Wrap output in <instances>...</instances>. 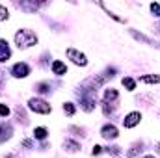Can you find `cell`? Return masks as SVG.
I'll return each mask as SVG.
<instances>
[{
    "mask_svg": "<svg viewBox=\"0 0 160 158\" xmlns=\"http://www.w3.org/2000/svg\"><path fill=\"white\" fill-rule=\"evenodd\" d=\"M11 126L9 125H6V123H0V143L2 141H6V140H9L11 138Z\"/></svg>",
    "mask_w": 160,
    "mask_h": 158,
    "instance_id": "cell-10",
    "label": "cell"
},
{
    "mask_svg": "<svg viewBox=\"0 0 160 158\" xmlns=\"http://www.w3.org/2000/svg\"><path fill=\"white\" fill-rule=\"evenodd\" d=\"M142 158H155L153 155H147V156H142Z\"/></svg>",
    "mask_w": 160,
    "mask_h": 158,
    "instance_id": "cell-26",
    "label": "cell"
},
{
    "mask_svg": "<svg viewBox=\"0 0 160 158\" xmlns=\"http://www.w3.org/2000/svg\"><path fill=\"white\" fill-rule=\"evenodd\" d=\"M149 7H151V13H153V15L160 17V4H151Z\"/></svg>",
    "mask_w": 160,
    "mask_h": 158,
    "instance_id": "cell-22",
    "label": "cell"
},
{
    "mask_svg": "<svg viewBox=\"0 0 160 158\" xmlns=\"http://www.w3.org/2000/svg\"><path fill=\"white\" fill-rule=\"evenodd\" d=\"M11 75L15 77V78H26L28 75H30V67L26 65V63H15L13 65V69H11Z\"/></svg>",
    "mask_w": 160,
    "mask_h": 158,
    "instance_id": "cell-6",
    "label": "cell"
},
{
    "mask_svg": "<svg viewBox=\"0 0 160 158\" xmlns=\"http://www.w3.org/2000/svg\"><path fill=\"white\" fill-rule=\"evenodd\" d=\"M142 147H143V143L142 141H136L132 147H130V151L127 153V158H134V156H138L140 153H142Z\"/></svg>",
    "mask_w": 160,
    "mask_h": 158,
    "instance_id": "cell-13",
    "label": "cell"
},
{
    "mask_svg": "<svg viewBox=\"0 0 160 158\" xmlns=\"http://www.w3.org/2000/svg\"><path fill=\"white\" fill-rule=\"evenodd\" d=\"M22 145H24V147H32V141H30V140H24Z\"/></svg>",
    "mask_w": 160,
    "mask_h": 158,
    "instance_id": "cell-25",
    "label": "cell"
},
{
    "mask_svg": "<svg viewBox=\"0 0 160 158\" xmlns=\"http://www.w3.org/2000/svg\"><path fill=\"white\" fill-rule=\"evenodd\" d=\"M28 108H30L32 112H36V114H43V116L52 112V106H50L47 101L38 99V97H34V99H30V101H28Z\"/></svg>",
    "mask_w": 160,
    "mask_h": 158,
    "instance_id": "cell-2",
    "label": "cell"
},
{
    "mask_svg": "<svg viewBox=\"0 0 160 158\" xmlns=\"http://www.w3.org/2000/svg\"><path fill=\"white\" fill-rule=\"evenodd\" d=\"M106 153H110V155H119V147H108Z\"/></svg>",
    "mask_w": 160,
    "mask_h": 158,
    "instance_id": "cell-24",
    "label": "cell"
},
{
    "mask_svg": "<svg viewBox=\"0 0 160 158\" xmlns=\"http://www.w3.org/2000/svg\"><path fill=\"white\" fill-rule=\"evenodd\" d=\"M63 112H65L67 116H75V104H73V102H65V104H63Z\"/></svg>",
    "mask_w": 160,
    "mask_h": 158,
    "instance_id": "cell-19",
    "label": "cell"
},
{
    "mask_svg": "<svg viewBox=\"0 0 160 158\" xmlns=\"http://www.w3.org/2000/svg\"><path fill=\"white\" fill-rule=\"evenodd\" d=\"M101 136H102L104 140H116V138L119 136V130H118V126H114V125H104V126L101 128Z\"/></svg>",
    "mask_w": 160,
    "mask_h": 158,
    "instance_id": "cell-7",
    "label": "cell"
},
{
    "mask_svg": "<svg viewBox=\"0 0 160 158\" xmlns=\"http://www.w3.org/2000/svg\"><path fill=\"white\" fill-rule=\"evenodd\" d=\"M104 104H114V102H118V99H119V93H118V89H114V87H110V89H104Z\"/></svg>",
    "mask_w": 160,
    "mask_h": 158,
    "instance_id": "cell-8",
    "label": "cell"
},
{
    "mask_svg": "<svg viewBox=\"0 0 160 158\" xmlns=\"http://www.w3.org/2000/svg\"><path fill=\"white\" fill-rule=\"evenodd\" d=\"M130 34H132V37L138 41H142V43H147V45H153V39H149V37H145L143 34H138L136 30H130Z\"/></svg>",
    "mask_w": 160,
    "mask_h": 158,
    "instance_id": "cell-16",
    "label": "cell"
},
{
    "mask_svg": "<svg viewBox=\"0 0 160 158\" xmlns=\"http://www.w3.org/2000/svg\"><path fill=\"white\" fill-rule=\"evenodd\" d=\"M142 84H160V75H145L140 78Z\"/></svg>",
    "mask_w": 160,
    "mask_h": 158,
    "instance_id": "cell-14",
    "label": "cell"
},
{
    "mask_svg": "<svg viewBox=\"0 0 160 158\" xmlns=\"http://www.w3.org/2000/svg\"><path fill=\"white\" fill-rule=\"evenodd\" d=\"M47 134H48V132H47L45 126H36V128H34V138H36V140H45Z\"/></svg>",
    "mask_w": 160,
    "mask_h": 158,
    "instance_id": "cell-15",
    "label": "cell"
},
{
    "mask_svg": "<svg viewBox=\"0 0 160 158\" xmlns=\"http://www.w3.org/2000/svg\"><path fill=\"white\" fill-rule=\"evenodd\" d=\"M65 54H67V58H69L75 65H80V67H86V65H88V58H86L80 50H77V48L71 47V48L65 50Z\"/></svg>",
    "mask_w": 160,
    "mask_h": 158,
    "instance_id": "cell-4",
    "label": "cell"
},
{
    "mask_svg": "<svg viewBox=\"0 0 160 158\" xmlns=\"http://www.w3.org/2000/svg\"><path fill=\"white\" fill-rule=\"evenodd\" d=\"M36 91H38V93H48V91H50V84L41 82V84H38V86H36Z\"/></svg>",
    "mask_w": 160,
    "mask_h": 158,
    "instance_id": "cell-18",
    "label": "cell"
},
{
    "mask_svg": "<svg viewBox=\"0 0 160 158\" xmlns=\"http://www.w3.org/2000/svg\"><path fill=\"white\" fill-rule=\"evenodd\" d=\"M63 149L67 153H77V151H80V143L75 141V140H65L63 141Z\"/></svg>",
    "mask_w": 160,
    "mask_h": 158,
    "instance_id": "cell-12",
    "label": "cell"
},
{
    "mask_svg": "<svg viewBox=\"0 0 160 158\" xmlns=\"http://www.w3.org/2000/svg\"><path fill=\"white\" fill-rule=\"evenodd\" d=\"M8 17H9V13H8V7L0 4V21H6Z\"/></svg>",
    "mask_w": 160,
    "mask_h": 158,
    "instance_id": "cell-21",
    "label": "cell"
},
{
    "mask_svg": "<svg viewBox=\"0 0 160 158\" xmlns=\"http://www.w3.org/2000/svg\"><path fill=\"white\" fill-rule=\"evenodd\" d=\"M52 73L58 75V77H62V75L67 73V65H65L63 62H60V60H54V62H52Z\"/></svg>",
    "mask_w": 160,
    "mask_h": 158,
    "instance_id": "cell-9",
    "label": "cell"
},
{
    "mask_svg": "<svg viewBox=\"0 0 160 158\" xmlns=\"http://www.w3.org/2000/svg\"><path fill=\"white\" fill-rule=\"evenodd\" d=\"M157 151H158V153H160V143H158V145H157Z\"/></svg>",
    "mask_w": 160,
    "mask_h": 158,
    "instance_id": "cell-27",
    "label": "cell"
},
{
    "mask_svg": "<svg viewBox=\"0 0 160 158\" xmlns=\"http://www.w3.org/2000/svg\"><path fill=\"white\" fill-rule=\"evenodd\" d=\"M140 121H142V114L140 112H130L123 119V126L125 128H134L136 125H140Z\"/></svg>",
    "mask_w": 160,
    "mask_h": 158,
    "instance_id": "cell-5",
    "label": "cell"
},
{
    "mask_svg": "<svg viewBox=\"0 0 160 158\" xmlns=\"http://www.w3.org/2000/svg\"><path fill=\"white\" fill-rule=\"evenodd\" d=\"M9 56H11V50L8 48V41L0 39V62H6Z\"/></svg>",
    "mask_w": 160,
    "mask_h": 158,
    "instance_id": "cell-11",
    "label": "cell"
},
{
    "mask_svg": "<svg viewBox=\"0 0 160 158\" xmlns=\"http://www.w3.org/2000/svg\"><path fill=\"white\" fill-rule=\"evenodd\" d=\"M80 108L84 112H93L95 110V95L88 91H80Z\"/></svg>",
    "mask_w": 160,
    "mask_h": 158,
    "instance_id": "cell-3",
    "label": "cell"
},
{
    "mask_svg": "<svg viewBox=\"0 0 160 158\" xmlns=\"http://www.w3.org/2000/svg\"><path fill=\"white\" fill-rule=\"evenodd\" d=\"M121 84H123V86H125L128 91H134V89H136V82L130 78V77H125V78L121 80Z\"/></svg>",
    "mask_w": 160,
    "mask_h": 158,
    "instance_id": "cell-17",
    "label": "cell"
},
{
    "mask_svg": "<svg viewBox=\"0 0 160 158\" xmlns=\"http://www.w3.org/2000/svg\"><path fill=\"white\" fill-rule=\"evenodd\" d=\"M101 153H102V147H101V145H95V147H93V151H91V155H93V156H95V155H101Z\"/></svg>",
    "mask_w": 160,
    "mask_h": 158,
    "instance_id": "cell-23",
    "label": "cell"
},
{
    "mask_svg": "<svg viewBox=\"0 0 160 158\" xmlns=\"http://www.w3.org/2000/svg\"><path fill=\"white\" fill-rule=\"evenodd\" d=\"M36 43H38V36L32 30H19L15 34V45L19 48H28V47H32Z\"/></svg>",
    "mask_w": 160,
    "mask_h": 158,
    "instance_id": "cell-1",
    "label": "cell"
},
{
    "mask_svg": "<svg viewBox=\"0 0 160 158\" xmlns=\"http://www.w3.org/2000/svg\"><path fill=\"white\" fill-rule=\"evenodd\" d=\"M9 116V106L8 104H0V117H8Z\"/></svg>",
    "mask_w": 160,
    "mask_h": 158,
    "instance_id": "cell-20",
    "label": "cell"
}]
</instances>
